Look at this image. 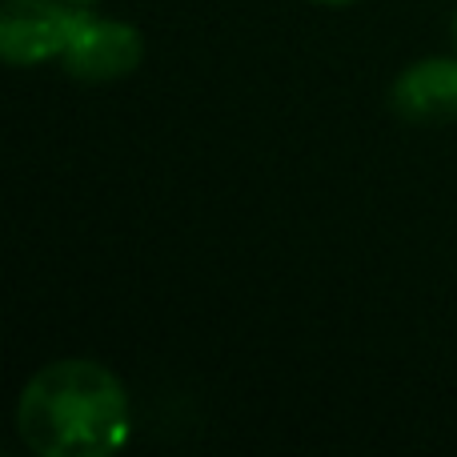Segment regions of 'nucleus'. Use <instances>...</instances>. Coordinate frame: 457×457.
I'll list each match as a JSON object with an SVG mask.
<instances>
[{
  "label": "nucleus",
  "instance_id": "obj_6",
  "mask_svg": "<svg viewBox=\"0 0 457 457\" xmlns=\"http://www.w3.org/2000/svg\"><path fill=\"white\" fill-rule=\"evenodd\" d=\"M450 29H453V45H457V12H453V24H450Z\"/></svg>",
  "mask_w": 457,
  "mask_h": 457
},
{
  "label": "nucleus",
  "instance_id": "obj_7",
  "mask_svg": "<svg viewBox=\"0 0 457 457\" xmlns=\"http://www.w3.org/2000/svg\"><path fill=\"white\" fill-rule=\"evenodd\" d=\"M72 4H101V0H72Z\"/></svg>",
  "mask_w": 457,
  "mask_h": 457
},
{
  "label": "nucleus",
  "instance_id": "obj_3",
  "mask_svg": "<svg viewBox=\"0 0 457 457\" xmlns=\"http://www.w3.org/2000/svg\"><path fill=\"white\" fill-rule=\"evenodd\" d=\"M145 61V37L137 24L112 21V16L85 12L72 45L64 48L61 64L72 80L85 85H109V80H125L141 69Z\"/></svg>",
  "mask_w": 457,
  "mask_h": 457
},
{
  "label": "nucleus",
  "instance_id": "obj_1",
  "mask_svg": "<svg viewBox=\"0 0 457 457\" xmlns=\"http://www.w3.org/2000/svg\"><path fill=\"white\" fill-rule=\"evenodd\" d=\"M16 434L37 457H109L133 434L129 389L93 357L48 361L24 381Z\"/></svg>",
  "mask_w": 457,
  "mask_h": 457
},
{
  "label": "nucleus",
  "instance_id": "obj_5",
  "mask_svg": "<svg viewBox=\"0 0 457 457\" xmlns=\"http://www.w3.org/2000/svg\"><path fill=\"white\" fill-rule=\"evenodd\" d=\"M317 4H329V8H341V4H353V0H317Z\"/></svg>",
  "mask_w": 457,
  "mask_h": 457
},
{
  "label": "nucleus",
  "instance_id": "obj_2",
  "mask_svg": "<svg viewBox=\"0 0 457 457\" xmlns=\"http://www.w3.org/2000/svg\"><path fill=\"white\" fill-rule=\"evenodd\" d=\"M88 4L72 0H4L0 8V56L16 69L61 61Z\"/></svg>",
  "mask_w": 457,
  "mask_h": 457
},
{
  "label": "nucleus",
  "instance_id": "obj_4",
  "mask_svg": "<svg viewBox=\"0 0 457 457\" xmlns=\"http://www.w3.org/2000/svg\"><path fill=\"white\" fill-rule=\"evenodd\" d=\"M394 112L410 125L457 120V56H426L397 72L389 88Z\"/></svg>",
  "mask_w": 457,
  "mask_h": 457
}]
</instances>
